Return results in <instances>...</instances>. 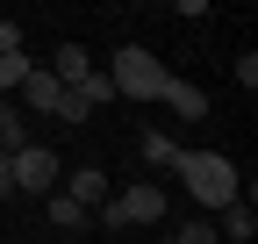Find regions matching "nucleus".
<instances>
[{
    "mask_svg": "<svg viewBox=\"0 0 258 244\" xmlns=\"http://www.w3.org/2000/svg\"><path fill=\"white\" fill-rule=\"evenodd\" d=\"M179 187L201 201V208H230V201H244V179H237V165L222 158V151H179Z\"/></svg>",
    "mask_w": 258,
    "mask_h": 244,
    "instance_id": "f257e3e1",
    "label": "nucleus"
},
{
    "mask_svg": "<svg viewBox=\"0 0 258 244\" xmlns=\"http://www.w3.org/2000/svg\"><path fill=\"white\" fill-rule=\"evenodd\" d=\"M108 79H115V101H122V94H129V101H165V86H172V72L158 65L151 50H137V43H122V50H115Z\"/></svg>",
    "mask_w": 258,
    "mask_h": 244,
    "instance_id": "f03ea898",
    "label": "nucleus"
},
{
    "mask_svg": "<svg viewBox=\"0 0 258 244\" xmlns=\"http://www.w3.org/2000/svg\"><path fill=\"white\" fill-rule=\"evenodd\" d=\"M93 216H101L108 230H129V223H158V216H165V187H158V179H137L129 194H108L101 208H93Z\"/></svg>",
    "mask_w": 258,
    "mask_h": 244,
    "instance_id": "7ed1b4c3",
    "label": "nucleus"
},
{
    "mask_svg": "<svg viewBox=\"0 0 258 244\" xmlns=\"http://www.w3.org/2000/svg\"><path fill=\"white\" fill-rule=\"evenodd\" d=\"M8 165H15V187H22V194H50V187H57V151H50V144H22Z\"/></svg>",
    "mask_w": 258,
    "mask_h": 244,
    "instance_id": "20e7f679",
    "label": "nucleus"
},
{
    "mask_svg": "<svg viewBox=\"0 0 258 244\" xmlns=\"http://www.w3.org/2000/svg\"><path fill=\"white\" fill-rule=\"evenodd\" d=\"M15 101H22L29 115H57V108H64V86H57L43 65H29V79H22V94H15Z\"/></svg>",
    "mask_w": 258,
    "mask_h": 244,
    "instance_id": "39448f33",
    "label": "nucleus"
},
{
    "mask_svg": "<svg viewBox=\"0 0 258 244\" xmlns=\"http://www.w3.org/2000/svg\"><path fill=\"white\" fill-rule=\"evenodd\" d=\"M64 201H79L86 216H93V208L108 201V172H101V165H79V172H72V187H64Z\"/></svg>",
    "mask_w": 258,
    "mask_h": 244,
    "instance_id": "423d86ee",
    "label": "nucleus"
},
{
    "mask_svg": "<svg viewBox=\"0 0 258 244\" xmlns=\"http://www.w3.org/2000/svg\"><path fill=\"white\" fill-rule=\"evenodd\" d=\"M215 237L251 244V237H258V208H251V201H230V208H222V223H215Z\"/></svg>",
    "mask_w": 258,
    "mask_h": 244,
    "instance_id": "0eeeda50",
    "label": "nucleus"
},
{
    "mask_svg": "<svg viewBox=\"0 0 258 244\" xmlns=\"http://www.w3.org/2000/svg\"><path fill=\"white\" fill-rule=\"evenodd\" d=\"M165 108L186 115V122H201V115H208V94H201V86H186V79H172V86H165Z\"/></svg>",
    "mask_w": 258,
    "mask_h": 244,
    "instance_id": "6e6552de",
    "label": "nucleus"
},
{
    "mask_svg": "<svg viewBox=\"0 0 258 244\" xmlns=\"http://www.w3.org/2000/svg\"><path fill=\"white\" fill-rule=\"evenodd\" d=\"M22 144H36V137H29V122H22V108H15V101H0V151L15 158Z\"/></svg>",
    "mask_w": 258,
    "mask_h": 244,
    "instance_id": "1a4fd4ad",
    "label": "nucleus"
},
{
    "mask_svg": "<svg viewBox=\"0 0 258 244\" xmlns=\"http://www.w3.org/2000/svg\"><path fill=\"white\" fill-rule=\"evenodd\" d=\"M72 94H79V101H86V115H101V108H108V101H115V79H108V72H86V79H79V86H72Z\"/></svg>",
    "mask_w": 258,
    "mask_h": 244,
    "instance_id": "9d476101",
    "label": "nucleus"
},
{
    "mask_svg": "<svg viewBox=\"0 0 258 244\" xmlns=\"http://www.w3.org/2000/svg\"><path fill=\"white\" fill-rule=\"evenodd\" d=\"M144 158H151L158 172H172V165H179V144H172L165 130H144Z\"/></svg>",
    "mask_w": 258,
    "mask_h": 244,
    "instance_id": "9b49d317",
    "label": "nucleus"
},
{
    "mask_svg": "<svg viewBox=\"0 0 258 244\" xmlns=\"http://www.w3.org/2000/svg\"><path fill=\"white\" fill-rule=\"evenodd\" d=\"M43 216H50L57 230H86V223H93L86 208H79V201H64V194H50V201H43Z\"/></svg>",
    "mask_w": 258,
    "mask_h": 244,
    "instance_id": "f8f14e48",
    "label": "nucleus"
},
{
    "mask_svg": "<svg viewBox=\"0 0 258 244\" xmlns=\"http://www.w3.org/2000/svg\"><path fill=\"white\" fill-rule=\"evenodd\" d=\"M172 244H222V237H215V223L194 216V223H179V230H172Z\"/></svg>",
    "mask_w": 258,
    "mask_h": 244,
    "instance_id": "ddd939ff",
    "label": "nucleus"
},
{
    "mask_svg": "<svg viewBox=\"0 0 258 244\" xmlns=\"http://www.w3.org/2000/svg\"><path fill=\"white\" fill-rule=\"evenodd\" d=\"M237 86H244V94L258 86V50H244V57H237Z\"/></svg>",
    "mask_w": 258,
    "mask_h": 244,
    "instance_id": "4468645a",
    "label": "nucleus"
},
{
    "mask_svg": "<svg viewBox=\"0 0 258 244\" xmlns=\"http://www.w3.org/2000/svg\"><path fill=\"white\" fill-rule=\"evenodd\" d=\"M15 194V165H8V151H0V201Z\"/></svg>",
    "mask_w": 258,
    "mask_h": 244,
    "instance_id": "2eb2a0df",
    "label": "nucleus"
}]
</instances>
